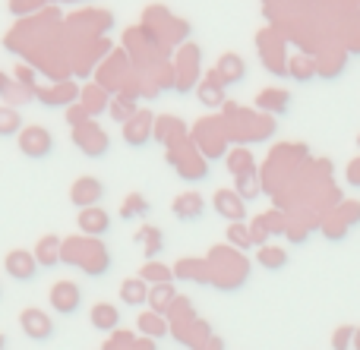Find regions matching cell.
Masks as SVG:
<instances>
[{
    "mask_svg": "<svg viewBox=\"0 0 360 350\" xmlns=\"http://www.w3.org/2000/svg\"><path fill=\"white\" fill-rule=\"evenodd\" d=\"M19 152L32 161H44V158L54 155V133L44 130V126H25L19 133Z\"/></svg>",
    "mask_w": 360,
    "mask_h": 350,
    "instance_id": "6da1fadb",
    "label": "cell"
},
{
    "mask_svg": "<svg viewBox=\"0 0 360 350\" xmlns=\"http://www.w3.org/2000/svg\"><path fill=\"white\" fill-rule=\"evenodd\" d=\"M19 328H22V335L29 341H38V344H48L51 338H54V319H51L44 309H35V307H29V309H22L19 313Z\"/></svg>",
    "mask_w": 360,
    "mask_h": 350,
    "instance_id": "7a4b0ae2",
    "label": "cell"
},
{
    "mask_svg": "<svg viewBox=\"0 0 360 350\" xmlns=\"http://www.w3.org/2000/svg\"><path fill=\"white\" fill-rule=\"evenodd\" d=\"M4 271L13 278V281L32 284L38 278V271H41V262H38L35 253H29V250H10L4 259Z\"/></svg>",
    "mask_w": 360,
    "mask_h": 350,
    "instance_id": "3957f363",
    "label": "cell"
},
{
    "mask_svg": "<svg viewBox=\"0 0 360 350\" xmlns=\"http://www.w3.org/2000/svg\"><path fill=\"white\" fill-rule=\"evenodd\" d=\"M76 149L82 152L86 158H105L108 152H111V139H108V133L101 130V126H95L92 120H89L86 126H79L76 130Z\"/></svg>",
    "mask_w": 360,
    "mask_h": 350,
    "instance_id": "277c9868",
    "label": "cell"
},
{
    "mask_svg": "<svg viewBox=\"0 0 360 350\" xmlns=\"http://www.w3.org/2000/svg\"><path fill=\"white\" fill-rule=\"evenodd\" d=\"M105 183L98 180V177H79V180L70 187V202H73L79 212H86V208H98V202L105 199Z\"/></svg>",
    "mask_w": 360,
    "mask_h": 350,
    "instance_id": "5b68a950",
    "label": "cell"
},
{
    "mask_svg": "<svg viewBox=\"0 0 360 350\" xmlns=\"http://www.w3.org/2000/svg\"><path fill=\"white\" fill-rule=\"evenodd\" d=\"M51 307L57 316H76L82 307V288L76 281H57L51 288Z\"/></svg>",
    "mask_w": 360,
    "mask_h": 350,
    "instance_id": "8992f818",
    "label": "cell"
},
{
    "mask_svg": "<svg viewBox=\"0 0 360 350\" xmlns=\"http://www.w3.org/2000/svg\"><path fill=\"white\" fill-rule=\"evenodd\" d=\"M152 136H155V117L149 111H136L130 123H124V142L130 149H143Z\"/></svg>",
    "mask_w": 360,
    "mask_h": 350,
    "instance_id": "52a82bcc",
    "label": "cell"
},
{
    "mask_svg": "<svg viewBox=\"0 0 360 350\" xmlns=\"http://www.w3.org/2000/svg\"><path fill=\"white\" fill-rule=\"evenodd\" d=\"M171 212H174V218H177V221H184V224L202 221V218H205V199L196 193V189H186V193H180L177 199H174Z\"/></svg>",
    "mask_w": 360,
    "mask_h": 350,
    "instance_id": "ba28073f",
    "label": "cell"
},
{
    "mask_svg": "<svg viewBox=\"0 0 360 350\" xmlns=\"http://www.w3.org/2000/svg\"><path fill=\"white\" fill-rule=\"evenodd\" d=\"M212 206H215V212L221 215V218H228L231 224H243V218H247V202L237 196V189H218Z\"/></svg>",
    "mask_w": 360,
    "mask_h": 350,
    "instance_id": "9c48e42d",
    "label": "cell"
},
{
    "mask_svg": "<svg viewBox=\"0 0 360 350\" xmlns=\"http://www.w3.org/2000/svg\"><path fill=\"white\" fill-rule=\"evenodd\" d=\"M79 231L89 237H105L111 231V215L101 208H86V212H79Z\"/></svg>",
    "mask_w": 360,
    "mask_h": 350,
    "instance_id": "30bf717a",
    "label": "cell"
},
{
    "mask_svg": "<svg viewBox=\"0 0 360 350\" xmlns=\"http://www.w3.org/2000/svg\"><path fill=\"white\" fill-rule=\"evenodd\" d=\"M149 294H152V284H146L143 278H127L120 284V303L124 307H146Z\"/></svg>",
    "mask_w": 360,
    "mask_h": 350,
    "instance_id": "8fae6325",
    "label": "cell"
},
{
    "mask_svg": "<svg viewBox=\"0 0 360 350\" xmlns=\"http://www.w3.org/2000/svg\"><path fill=\"white\" fill-rule=\"evenodd\" d=\"M218 76H221L224 86H237V82L247 79V63L240 60V57L231 51V54H221V60H218Z\"/></svg>",
    "mask_w": 360,
    "mask_h": 350,
    "instance_id": "7c38bea8",
    "label": "cell"
},
{
    "mask_svg": "<svg viewBox=\"0 0 360 350\" xmlns=\"http://www.w3.org/2000/svg\"><path fill=\"white\" fill-rule=\"evenodd\" d=\"M89 319H92L95 332H114V328H120V309L114 303H95Z\"/></svg>",
    "mask_w": 360,
    "mask_h": 350,
    "instance_id": "4fadbf2b",
    "label": "cell"
},
{
    "mask_svg": "<svg viewBox=\"0 0 360 350\" xmlns=\"http://www.w3.org/2000/svg\"><path fill=\"white\" fill-rule=\"evenodd\" d=\"M224 88H228V86L221 82V76L212 73L209 79H205L202 86H199V101H202L205 107H218V105L224 101Z\"/></svg>",
    "mask_w": 360,
    "mask_h": 350,
    "instance_id": "5bb4252c",
    "label": "cell"
},
{
    "mask_svg": "<svg viewBox=\"0 0 360 350\" xmlns=\"http://www.w3.org/2000/svg\"><path fill=\"white\" fill-rule=\"evenodd\" d=\"M256 262H259L266 271H281L288 265V253L281 250V246H259Z\"/></svg>",
    "mask_w": 360,
    "mask_h": 350,
    "instance_id": "9a60e30c",
    "label": "cell"
},
{
    "mask_svg": "<svg viewBox=\"0 0 360 350\" xmlns=\"http://www.w3.org/2000/svg\"><path fill=\"white\" fill-rule=\"evenodd\" d=\"M139 278H143L146 284H152V288H158V284H174V271H171L168 265H162V262H149V265H143Z\"/></svg>",
    "mask_w": 360,
    "mask_h": 350,
    "instance_id": "2e32d148",
    "label": "cell"
},
{
    "mask_svg": "<svg viewBox=\"0 0 360 350\" xmlns=\"http://www.w3.org/2000/svg\"><path fill=\"white\" fill-rule=\"evenodd\" d=\"M288 105H291V95L288 92H262L256 98V107H262L266 114H285Z\"/></svg>",
    "mask_w": 360,
    "mask_h": 350,
    "instance_id": "e0dca14e",
    "label": "cell"
},
{
    "mask_svg": "<svg viewBox=\"0 0 360 350\" xmlns=\"http://www.w3.org/2000/svg\"><path fill=\"white\" fill-rule=\"evenodd\" d=\"M171 303H174V284H158V288H152V294H149V307H152V313L165 316V313H168Z\"/></svg>",
    "mask_w": 360,
    "mask_h": 350,
    "instance_id": "ac0fdd59",
    "label": "cell"
},
{
    "mask_svg": "<svg viewBox=\"0 0 360 350\" xmlns=\"http://www.w3.org/2000/svg\"><path fill=\"white\" fill-rule=\"evenodd\" d=\"M25 126H22V117H19L13 107H0V139H10V136H19Z\"/></svg>",
    "mask_w": 360,
    "mask_h": 350,
    "instance_id": "d6986e66",
    "label": "cell"
},
{
    "mask_svg": "<svg viewBox=\"0 0 360 350\" xmlns=\"http://www.w3.org/2000/svg\"><path fill=\"white\" fill-rule=\"evenodd\" d=\"M139 332L149 335V338H165V335H168L165 316H158V313H143V316H139Z\"/></svg>",
    "mask_w": 360,
    "mask_h": 350,
    "instance_id": "ffe728a7",
    "label": "cell"
},
{
    "mask_svg": "<svg viewBox=\"0 0 360 350\" xmlns=\"http://www.w3.org/2000/svg\"><path fill=\"white\" fill-rule=\"evenodd\" d=\"M35 259L41 262V269H54V265L60 262V253H57V237H44L41 243H38Z\"/></svg>",
    "mask_w": 360,
    "mask_h": 350,
    "instance_id": "44dd1931",
    "label": "cell"
},
{
    "mask_svg": "<svg viewBox=\"0 0 360 350\" xmlns=\"http://www.w3.org/2000/svg\"><path fill=\"white\" fill-rule=\"evenodd\" d=\"M228 243L234 246V250H243V253H247L250 246H256V243H253V231H250L247 224H231V227H228Z\"/></svg>",
    "mask_w": 360,
    "mask_h": 350,
    "instance_id": "7402d4cb",
    "label": "cell"
},
{
    "mask_svg": "<svg viewBox=\"0 0 360 350\" xmlns=\"http://www.w3.org/2000/svg\"><path fill=\"white\" fill-rule=\"evenodd\" d=\"M228 170L234 177H243V174H256V168H253V158L247 155V152H237V155H231L228 158Z\"/></svg>",
    "mask_w": 360,
    "mask_h": 350,
    "instance_id": "603a6c76",
    "label": "cell"
},
{
    "mask_svg": "<svg viewBox=\"0 0 360 350\" xmlns=\"http://www.w3.org/2000/svg\"><path fill=\"white\" fill-rule=\"evenodd\" d=\"M354 335H357L354 325L335 328V335H332V350H354Z\"/></svg>",
    "mask_w": 360,
    "mask_h": 350,
    "instance_id": "cb8c5ba5",
    "label": "cell"
},
{
    "mask_svg": "<svg viewBox=\"0 0 360 350\" xmlns=\"http://www.w3.org/2000/svg\"><path fill=\"white\" fill-rule=\"evenodd\" d=\"M139 215H149V202H143L139 196H130L124 206V212H120V218L130 221V218H139Z\"/></svg>",
    "mask_w": 360,
    "mask_h": 350,
    "instance_id": "d4e9b609",
    "label": "cell"
},
{
    "mask_svg": "<svg viewBox=\"0 0 360 350\" xmlns=\"http://www.w3.org/2000/svg\"><path fill=\"white\" fill-rule=\"evenodd\" d=\"M256 180H253V174H243V177H237V196H240L243 202H250V199H256Z\"/></svg>",
    "mask_w": 360,
    "mask_h": 350,
    "instance_id": "484cf974",
    "label": "cell"
},
{
    "mask_svg": "<svg viewBox=\"0 0 360 350\" xmlns=\"http://www.w3.org/2000/svg\"><path fill=\"white\" fill-rule=\"evenodd\" d=\"M136 240H139V243H146V240H149V250H146V256H155V253L162 250V234H158L155 227H149V231H143Z\"/></svg>",
    "mask_w": 360,
    "mask_h": 350,
    "instance_id": "4316f807",
    "label": "cell"
},
{
    "mask_svg": "<svg viewBox=\"0 0 360 350\" xmlns=\"http://www.w3.org/2000/svg\"><path fill=\"white\" fill-rule=\"evenodd\" d=\"M67 123H73L76 130H79V126L89 123V114L82 111V107H73V111H67Z\"/></svg>",
    "mask_w": 360,
    "mask_h": 350,
    "instance_id": "83f0119b",
    "label": "cell"
},
{
    "mask_svg": "<svg viewBox=\"0 0 360 350\" xmlns=\"http://www.w3.org/2000/svg\"><path fill=\"white\" fill-rule=\"evenodd\" d=\"M205 350H224V341H218V338H212V341H209V347H205Z\"/></svg>",
    "mask_w": 360,
    "mask_h": 350,
    "instance_id": "f1b7e54d",
    "label": "cell"
},
{
    "mask_svg": "<svg viewBox=\"0 0 360 350\" xmlns=\"http://www.w3.org/2000/svg\"><path fill=\"white\" fill-rule=\"evenodd\" d=\"M354 350H360V328H357V335H354Z\"/></svg>",
    "mask_w": 360,
    "mask_h": 350,
    "instance_id": "f546056e",
    "label": "cell"
},
{
    "mask_svg": "<svg viewBox=\"0 0 360 350\" xmlns=\"http://www.w3.org/2000/svg\"><path fill=\"white\" fill-rule=\"evenodd\" d=\"M0 297H4V288H0Z\"/></svg>",
    "mask_w": 360,
    "mask_h": 350,
    "instance_id": "4dcf8cb0",
    "label": "cell"
},
{
    "mask_svg": "<svg viewBox=\"0 0 360 350\" xmlns=\"http://www.w3.org/2000/svg\"><path fill=\"white\" fill-rule=\"evenodd\" d=\"M357 145H360V136H357Z\"/></svg>",
    "mask_w": 360,
    "mask_h": 350,
    "instance_id": "1f68e13d",
    "label": "cell"
}]
</instances>
